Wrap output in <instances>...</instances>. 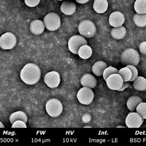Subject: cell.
Listing matches in <instances>:
<instances>
[{
	"label": "cell",
	"instance_id": "18",
	"mask_svg": "<svg viewBox=\"0 0 146 146\" xmlns=\"http://www.w3.org/2000/svg\"><path fill=\"white\" fill-rule=\"evenodd\" d=\"M107 67V65L103 61H99L95 63L92 67V71L97 76L103 75L104 70Z\"/></svg>",
	"mask_w": 146,
	"mask_h": 146
},
{
	"label": "cell",
	"instance_id": "27",
	"mask_svg": "<svg viewBox=\"0 0 146 146\" xmlns=\"http://www.w3.org/2000/svg\"><path fill=\"white\" fill-rule=\"evenodd\" d=\"M118 70L115 68L111 66H110L109 67H107L104 70L103 73V77L104 79L106 81L109 76L113 74L118 73Z\"/></svg>",
	"mask_w": 146,
	"mask_h": 146
},
{
	"label": "cell",
	"instance_id": "12",
	"mask_svg": "<svg viewBox=\"0 0 146 146\" xmlns=\"http://www.w3.org/2000/svg\"><path fill=\"white\" fill-rule=\"evenodd\" d=\"M124 15L119 11H115L111 14L109 17V23L114 27L122 26L125 22Z\"/></svg>",
	"mask_w": 146,
	"mask_h": 146
},
{
	"label": "cell",
	"instance_id": "11",
	"mask_svg": "<svg viewBox=\"0 0 146 146\" xmlns=\"http://www.w3.org/2000/svg\"><path fill=\"white\" fill-rule=\"evenodd\" d=\"M106 81L108 87L111 90L115 91H118L121 87L123 82L121 76L118 73L110 75Z\"/></svg>",
	"mask_w": 146,
	"mask_h": 146
},
{
	"label": "cell",
	"instance_id": "1",
	"mask_svg": "<svg viewBox=\"0 0 146 146\" xmlns=\"http://www.w3.org/2000/svg\"><path fill=\"white\" fill-rule=\"evenodd\" d=\"M41 71L37 64L28 63L25 65L20 73V78L23 82L28 85L36 84L41 78Z\"/></svg>",
	"mask_w": 146,
	"mask_h": 146
},
{
	"label": "cell",
	"instance_id": "21",
	"mask_svg": "<svg viewBox=\"0 0 146 146\" xmlns=\"http://www.w3.org/2000/svg\"><path fill=\"white\" fill-rule=\"evenodd\" d=\"M18 120L23 121L26 123L27 121V117L26 114L23 111H18L13 113L9 117V121L12 124Z\"/></svg>",
	"mask_w": 146,
	"mask_h": 146
},
{
	"label": "cell",
	"instance_id": "14",
	"mask_svg": "<svg viewBox=\"0 0 146 146\" xmlns=\"http://www.w3.org/2000/svg\"><path fill=\"white\" fill-rule=\"evenodd\" d=\"M45 25L43 21L39 20L32 21L30 24V30L33 34L39 35L43 33Z\"/></svg>",
	"mask_w": 146,
	"mask_h": 146
},
{
	"label": "cell",
	"instance_id": "17",
	"mask_svg": "<svg viewBox=\"0 0 146 146\" xmlns=\"http://www.w3.org/2000/svg\"><path fill=\"white\" fill-rule=\"evenodd\" d=\"M127 34V31L124 27H114L111 31V37L116 39H121L124 38Z\"/></svg>",
	"mask_w": 146,
	"mask_h": 146
},
{
	"label": "cell",
	"instance_id": "36",
	"mask_svg": "<svg viewBox=\"0 0 146 146\" xmlns=\"http://www.w3.org/2000/svg\"><path fill=\"white\" fill-rule=\"evenodd\" d=\"M84 128H92V127H91V126H86V127H84Z\"/></svg>",
	"mask_w": 146,
	"mask_h": 146
},
{
	"label": "cell",
	"instance_id": "34",
	"mask_svg": "<svg viewBox=\"0 0 146 146\" xmlns=\"http://www.w3.org/2000/svg\"><path fill=\"white\" fill-rule=\"evenodd\" d=\"M0 128H4V125L1 122H0Z\"/></svg>",
	"mask_w": 146,
	"mask_h": 146
},
{
	"label": "cell",
	"instance_id": "24",
	"mask_svg": "<svg viewBox=\"0 0 146 146\" xmlns=\"http://www.w3.org/2000/svg\"><path fill=\"white\" fill-rule=\"evenodd\" d=\"M134 9L137 13H146V0H136L135 3Z\"/></svg>",
	"mask_w": 146,
	"mask_h": 146
},
{
	"label": "cell",
	"instance_id": "4",
	"mask_svg": "<svg viewBox=\"0 0 146 146\" xmlns=\"http://www.w3.org/2000/svg\"><path fill=\"white\" fill-rule=\"evenodd\" d=\"M45 109L49 115L52 117L60 116L63 111L61 102L56 99H51L46 103Z\"/></svg>",
	"mask_w": 146,
	"mask_h": 146
},
{
	"label": "cell",
	"instance_id": "32",
	"mask_svg": "<svg viewBox=\"0 0 146 146\" xmlns=\"http://www.w3.org/2000/svg\"><path fill=\"white\" fill-rule=\"evenodd\" d=\"M130 86V83H129V82H128V81H125V82H123L121 87V88L118 90V91H124L126 88L129 87Z\"/></svg>",
	"mask_w": 146,
	"mask_h": 146
},
{
	"label": "cell",
	"instance_id": "2",
	"mask_svg": "<svg viewBox=\"0 0 146 146\" xmlns=\"http://www.w3.org/2000/svg\"><path fill=\"white\" fill-rule=\"evenodd\" d=\"M122 63L125 65L137 66L140 62L139 52L133 48H128L123 51L121 56Z\"/></svg>",
	"mask_w": 146,
	"mask_h": 146
},
{
	"label": "cell",
	"instance_id": "23",
	"mask_svg": "<svg viewBox=\"0 0 146 146\" xmlns=\"http://www.w3.org/2000/svg\"><path fill=\"white\" fill-rule=\"evenodd\" d=\"M133 20L137 26L140 27H146V13L139 14L136 13L133 17Z\"/></svg>",
	"mask_w": 146,
	"mask_h": 146
},
{
	"label": "cell",
	"instance_id": "22",
	"mask_svg": "<svg viewBox=\"0 0 146 146\" xmlns=\"http://www.w3.org/2000/svg\"><path fill=\"white\" fill-rule=\"evenodd\" d=\"M134 87L141 91L146 90V79L142 76H138L134 81Z\"/></svg>",
	"mask_w": 146,
	"mask_h": 146
},
{
	"label": "cell",
	"instance_id": "5",
	"mask_svg": "<svg viewBox=\"0 0 146 146\" xmlns=\"http://www.w3.org/2000/svg\"><path fill=\"white\" fill-rule=\"evenodd\" d=\"M43 22L46 28L51 31H56L60 27V18L56 13H49L44 18Z\"/></svg>",
	"mask_w": 146,
	"mask_h": 146
},
{
	"label": "cell",
	"instance_id": "28",
	"mask_svg": "<svg viewBox=\"0 0 146 146\" xmlns=\"http://www.w3.org/2000/svg\"><path fill=\"white\" fill-rule=\"evenodd\" d=\"M126 67L129 68L131 70L132 73V78L130 79L129 81L131 82V81H134V80L138 77V71L137 68L135 67V66L131 65H127Z\"/></svg>",
	"mask_w": 146,
	"mask_h": 146
},
{
	"label": "cell",
	"instance_id": "7",
	"mask_svg": "<svg viewBox=\"0 0 146 146\" xmlns=\"http://www.w3.org/2000/svg\"><path fill=\"white\" fill-rule=\"evenodd\" d=\"M17 39L11 32H7L0 37V47L3 50L11 49L16 45Z\"/></svg>",
	"mask_w": 146,
	"mask_h": 146
},
{
	"label": "cell",
	"instance_id": "9",
	"mask_svg": "<svg viewBox=\"0 0 146 146\" xmlns=\"http://www.w3.org/2000/svg\"><path fill=\"white\" fill-rule=\"evenodd\" d=\"M144 120L138 113L132 112L128 115L125 122L129 128H139L143 124Z\"/></svg>",
	"mask_w": 146,
	"mask_h": 146
},
{
	"label": "cell",
	"instance_id": "20",
	"mask_svg": "<svg viewBox=\"0 0 146 146\" xmlns=\"http://www.w3.org/2000/svg\"><path fill=\"white\" fill-rule=\"evenodd\" d=\"M92 48L87 45L81 46L78 50V55L83 59H87L92 56Z\"/></svg>",
	"mask_w": 146,
	"mask_h": 146
},
{
	"label": "cell",
	"instance_id": "3",
	"mask_svg": "<svg viewBox=\"0 0 146 146\" xmlns=\"http://www.w3.org/2000/svg\"><path fill=\"white\" fill-rule=\"evenodd\" d=\"M78 28L80 34L88 38L93 37L97 31L95 24L89 20L81 21L78 25Z\"/></svg>",
	"mask_w": 146,
	"mask_h": 146
},
{
	"label": "cell",
	"instance_id": "13",
	"mask_svg": "<svg viewBox=\"0 0 146 146\" xmlns=\"http://www.w3.org/2000/svg\"><path fill=\"white\" fill-rule=\"evenodd\" d=\"M80 83L83 87L89 88H94L97 85V80L96 78L90 74L83 75L81 78Z\"/></svg>",
	"mask_w": 146,
	"mask_h": 146
},
{
	"label": "cell",
	"instance_id": "33",
	"mask_svg": "<svg viewBox=\"0 0 146 146\" xmlns=\"http://www.w3.org/2000/svg\"><path fill=\"white\" fill-rule=\"evenodd\" d=\"M75 1L78 3H80V4H84V3L88 2L89 0H75Z\"/></svg>",
	"mask_w": 146,
	"mask_h": 146
},
{
	"label": "cell",
	"instance_id": "35",
	"mask_svg": "<svg viewBox=\"0 0 146 146\" xmlns=\"http://www.w3.org/2000/svg\"><path fill=\"white\" fill-rule=\"evenodd\" d=\"M116 128H126V127L123 126H118L116 127Z\"/></svg>",
	"mask_w": 146,
	"mask_h": 146
},
{
	"label": "cell",
	"instance_id": "16",
	"mask_svg": "<svg viewBox=\"0 0 146 146\" xmlns=\"http://www.w3.org/2000/svg\"><path fill=\"white\" fill-rule=\"evenodd\" d=\"M108 7V2L107 0H94L93 8L97 13H105Z\"/></svg>",
	"mask_w": 146,
	"mask_h": 146
},
{
	"label": "cell",
	"instance_id": "8",
	"mask_svg": "<svg viewBox=\"0 0 146 146\" xmlns=\"http://www.w3.org/2000/svg\"><path fill=\"white\" fill-rule=\"evenodd\" d=\"M85 45H87V42L82 36L74 35L68 41V49L73 54L77 55L80 47Z\"/></svg>",
	"mask_w": 146,
	"mask_h": 146
},
{
	"label": "cell",
	"instance_id": "29",
	"mask_svg": "<svg viewBox=\"0 0 146 146\" xmlns=\"http://www.w3.org/2000/svg\"><path fill=\"white\" fill-rule=\"evenodd\" d=\"M26 125L25 123L21 120H18L15 121L14 123L12 124V128H26Z\"/></svg>",
	"mask_w": 146,
	"mask_h": 146
},
{
	"label": "cell",
	"instance_id": "15",
	"mask_svg": "<svg viewBox=\"0 0 146 146\" xmlns=\"http://www.w3.org/2000/svg\"><path fill=\"white\" fill-rule=\"evenodd\" d=\"M76 7L74 3L70 1L63 2L60 7L61 11L66 15H71L75 13Z\"/></svg>",
	"mask_w": 146,
	"mask_h": 146
},
{
	"label": "cell",
	"instance_id": "26",
	"mask_svg": "<svg viewBox=\"0 0 146 146\" xmlns=\"http://www.w3.org/2000/svg\"><path fill=\"white\" fill-rule=\"evenodd\" d=\"M136 112L143 119H146V103H140L136 109Z\"/></svg>",
	"mask_w": 146,
	"mask_h": 146
},
{
	"label": "cell",
	"instance_id": "37",
	"mask_svg": "<svg viewBox=\"0 0 146 146\" xmlns=\"http://www.w3.org/2000/svg\"><path fill=\"white\" fill-rule=\"evenodd\" d=\"M58 1H63V0H58Z\"/></svg>",
	"mask_w": 146,
	"mask_h": 146
},
{
	"label": "cell",
	"instance_id": "10",
	"mask_svg": "<svg viewBox=\"0 0 146 146\" xmlns=\"http://www.w3.org/2000/svg\"><path fill=\"white\" fill-rule=\"evenodd\" d=\"M44 81L48 87L54 89L58 87L60 82V77L58 72L51 71L44 76Z\"/></svg>",
	"mask_w": 146,
	"mask_h": 146
},
{
	"label": "cell",
	"instance_id": "30",
	"mask_svg": "<svg viewBox=\"0 0 146 146\" xmlns=\"http://www.w3.org/2000/svg\"><path fill=\"white\" fill-rule=\"evenodd\" d=\"M40 0H25V3L30 7H35L37 6L40 2Z\"/></svg>",
	"mask_w": 146,
	"mask_h": 146
},
{
	"label": "cell",
	"instance_id": "6",
	"mask_svg": "<svg viewBox=\"0 0 146 146\" xmlns=\"http://www.w3.org/2000/svg\"><path fill=\"white\" fill-rule=\"evenodd\" d=\"M76 97L80 103L88 105L92 102L94 98V93L91 88L83 87L79 90Z\"/></svg>",
	"mask_w": 146,
	"mask_h": 146
},
{
	"label": "cell",
	"instance_id": "25",
	"mask_svg": "<svg viewBox=\"0 0 146 146\" xmlns=\"http://www.w3.org/2000/svg\"><path fill=\"white\" fill-rule=\"evenodd\" d=\"M118 74L121 76L123 79V82L129 81L132 78V72L129 68L127 67L121 69L118 71Z\"/></svg>",
	"mask_w": 146,
	"mask_h": 146
},
{
	"label": "cell",
	"instance_id": "19",
	"mask_svg": "<svg viewBox=\"0 0 146 146\" xmlns=\"http://www.w3.org/2000/svg\"><path fill=\"white\" fill-rule=\"evenodd\" d=\"M142 102V99L139 96H131L128 99L127 105L129 110L133 112L136 110L138 105Z\"/></svg>",
	"mask_w": 146,
	"mask_h": 146
},
{
	"label": "cell",
	"instance_id": "31",
	"mask_svg": "<svg viewBox=\"0 0 146 146\" xmlns=\"http://www.w3.org/2000/svg\"><path fill=\"white\" fill-rule=\"evenodd\" d=\"M140 51L141 54L143 55H146V42H142L140 44L139 46Z\"/></svg>",
	"mask_w": 146,
	"mask_h": 146
}]
</instances>
